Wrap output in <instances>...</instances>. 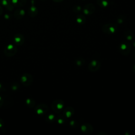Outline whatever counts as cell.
Returning <instances> with one entry per match:
<instances>
[{
    "label": "cell",
    "instance_id": "obj_5",
    "mask_svg": "<svg viewBox=\"0 0 135 135\" xmlns=\"http://www.w3.org/2000/svg\"><path fill=\"white\" fill-rule=\"evenodd\" d=\"M102 31L107 34L114 33L117 30V26L113 23H109L104 25L102 28Z\"/></svg>",
    "mask_w": 135,
    "mask_h": 135
},
{
    "label": "cell",
    "instance_id": "obj_19",
    "mask_svg": "<svg viewBox=\"0 0 135 135\" xmlns=\"http://www.w3.org/2000/svg\"><path fill=\"white\" fill-rule=\"evenodd\" d=\"M20 12H18V11H16L15 13V17L17 18H22L23 16H24V11H23V10H20Z\"/></svg>",
    "mask_w": 135,
    "mask_h": 135
},
{
    "label": "cell",
    "instance_id": "obj_13",
    "mask_svg": "<svg viewBox=\"0 0 135 135\" xmlns=\"http://www.w3.org/2000/svg\"><path fill=\"white\" fill-rule=\"evenodd\" d=\"M26 104L30 108H33L35 105V101L32 98H27L25 101Z\"/></svg>",
    "mask_w": 135,
    "mask_h": 135
},
{
    "label": "cell",
    "instance_id": "obj_21",
    "mask_svg": "<svg viewBox=\"0 0 135 135\" xmlns=\"http://www.w3.org/2000/svg\"><path fill=\"white\" fill-rule=\"evenodd\" d=\"M4 125V121H3V120L0 118V128H1L2 127H3Z\"/></svg>",
    "mask_w": 135,
    "mask_h": 135
},
{
    "label": "cell",
    "instance_id": "obj_9",
    "mask_svg": "<svg viewBox=\"0 0 135 135\" xmlns=\"http://www.w3.org/2000/svg\"><path fill=\"white\" fill-rule=\"evenodd\" d=\"M81 129L85 134H91L93 131V127L89 123H83L81 126Z\"/></svg>",
    "mask_w": 135,
    "mask_h": 135
},
{
    "label": "cell",
    "instance_id": "obj_7",
    "mask_svg": "<svg viewBox=\"0 0 135 135\" xmlns=\"http://www.w3.org/2000/svg\"><path fill=\"white\" fill-rule=\"evenodd\" d=\"M101 66V63L97 60H92L88 65V69L91 72L97 71Z\"/></svg>",
    "mask_w": 135,
    "mask_h": 135
},
{
    "label": "cell",
    "instance_id": "obj_27",
    "mask_svg": "<svg viewBox=\"0 0 135 135\" xmlns=\"http://www.w3.org/2000/svg\"><path fill=\"white\" fill-rule=\"evenodd\" d=\"M133 57L135 58V51L134 52V54H133Z\"/></svg>",
    "mask_w": 135,
    "mask_h": 135
},
{
    "label": "cell",
    "instance_id": "obj_12",
    "mask_svg": "<svg viewBox=\"0 0 135 135\" xmlns=\"http://www.w3.org/2000/svg\"><path fill=\"white\" fill-rule=\"evenodd\" d=\"M123 35H124V36L126 37V38L129 41L132 40L134 37V34L133 32L129 30L124 31Z\"/></svg>",
    "mask_w": 135,
    "mask_h": 135
},
{
    "label": "cell",
    "instance_id": "obj_2",
    "mask_svg": "<svg viewBox=\"0 0 135 135\" xmlns=\"http://www.w3.org/2000/svg\"><path fill=\"white\" fill-rule=\"evenodd\" d=\"M131 49V45L128 42H121L119 46V50L120 53L124 56L129 54Z\"/></svg>",
    "mask_w": 135,
    "mask_h": 135
},
{
    "label": "cell",
    "instance_id": "obj_8",
    "mask_svg": "<svg viewBox=\"0 0 135 135\" xmlns=\"http://www.w3.org/2000/svg\"><path fill=\"white\" fill-rule=\"evenodd\" d=\"M13 42L15 45L21 46L25 42V38L21 34H16L13 37Z\"/></svg>",
    "mask_w": 135,
    "mask_h": 135
},
{
    "label": "cell",
    "instance_id": "obj_18",
    "mask_svg": "<svg viewBox=\"0 0 135 135\" xmlns=\"http://www.w3.org/2000/svg\"><path fill=\"white\" fill-rule=\"evenodd\" d=\"M37 13V11L35 7H32L31 8H30V9H29L28 14H29V15H30L31 17H34L36 16Z\"/></svg>",
    "mask_w": 135,
    "mask_h": 135
},
{
    "label": "cell",
    "instance_id": "obj_17",
    "mask_svg": "<svg viewBox=\"0 0 135 135\" xmlns=\"http://www.w3.org/2000/svg\"><path fill=\"white\" fill-rule=\"evenodd\" d=\"M85 63V60L82 57H78L75 60V64L78 66H82Z\"/></svg>",
    "mask_w": 135,
    "mask_h": 135
},
{
    "label": "cell",
    "instance_id": "obj_23",
    "mask_svg": "<svg viewBox=\"0 0 135 135\" xmlns=\"http://www.w3.org/2000/svg\"><path fill=\"white\" fill-rule=\"evenodd\" d=\"M4 90V88H3V85L0 83V92L3 91Z\"/></svg>",
    "mask_w": 135,
    "mask_h": 135
},
{
    "label": "cell",
    "instance_id": "obj_1",
    "mask_svg": "<svg viewBox=\"0 0 135 135\" xmlns=\"http://www.w3.org/2000/svg\"><path fill=\"white\" fill-rule=\"evenodd\" d=\"M64 102L61 99H56L52 102L51 104V108L52 110L57 114L60 113L63 109Z\"/></svg>",
    "mask_w": 135,
    "mask_h": 135
},
{
    "label": "cell",
    "instance_id": "obj_16",
    "mask_svg": "<svg viewBox=\"0 0 135 135\" xmlns=\"http://www.w3.org/2000/svg\"><path fill=\"white\" fill-rule=\"evenodd\" d=\"M66 118L62 114V115H59L56 118L57 122L60 124L64 123L66 122Z\"/></svg>",
    "mask_w": 135,
    "mask_h": 135
},
{
    "label": "cell",
    "instance_id": "obj_24",
    "mask_svg": "<svg viewBox=\"0 0 135 135\" xmlns=\"http://www.w3.org/2000/svg\"><path fill=\"white\" fill-rule=\"evenodd\" d=\"M133 72L135 73V64H134V65L133 66Z\"/></svg>",
    "mask_w": 135,
    "mask_h": 135
},
{
    "label": "cell",
    "instance_id": "obj_3",
    "mask_svg": "<svg viewBox=\"0 0 135 135\" xmlns=\"http://www.w3.org/2000/svg\"><path fill=\"white\" fill-rule=\"evenodd\" d=\"M17 52V48L16 45H13L12 44L7 45L4 50V53L5 56L8 57L13 56L16 54Z\"/></svg>",
    "mask_w": 135,
    "mask_h": 135
},
{
    "label": "cell",
    "instance_id": "obj_11",
    "mask_svg": "<svg viewBox=\"0 0 135 135\" xmlns=\"http://www.w3.org/2000/svg\"><path fill=\"white\" fill-rule=\"evenodd\" d=\"M95 10V8L94 6L92 4H88L86 5L84 8V13L86 15L92 14Z\"/></svg>",
    "mask_w": 135,
    "mask_h": 135
},
{
    "label": "cell",
    "instance_id": "obj_15",
    "mask_svg": "<svg viewBox=\"0 0 135 135\" xmlns=\"http://www.w3.org/2000/svg\"><path fill=\"white\" fill-rule=\"evenodd\" d=\"M86 18L85 17L82 15H79L77 16L76 18V22L80 24H83L85 22Z\"/></svg>",
    "mask_w": 135,
    "mask_h": 135
},
{
    "label": "cell",
    "instance_id": "obj_10",
    "mask_svg": "<svg viewBox=\"0 0 135 135\" xmlns=\"http://www.w3.org/2000/svg\"><path fill=\"white\" fill-rule=\"evenodd\" d=\"M74 113V109L71 106L66 107L63 112V115L66 118H71Z\"/></svg>",
    "mask_w": 135,
    "mask_h": 135
},
{
    "label": "cell",
    "instance_id": "obj_26",
    "mask_svg": "<svg viewBox=\"0 0 135 135\" xmlns=\"http://www.w3.org/2000/svg\"><path fill=\"white\" fill-rule=\"evenodd\" d=\"M133 46L135 47V41L133 43Z\"/></svg>",
    "mask_w": 135,
    "mask_h": 135
},
{
    "label": "cell",
    "instance_id": "obj_20",
    "mask_svg": "<svg viewBox=\"0 0 135 135\" xmlns=\"http://www.w3.org/2000/svg\"><path fill=\"white\" fill-rule=\"evenodd\" d=\"M69 124H70V126L71 127H72V128H77V127L79 126V123H78V122L74 120H71V121L70 122Z\"/></svg>",
    "mask_w": 135,
    "mask_h": 135
},
{
    "label": "cell",
    "instance_id": "obj_22",
    "mask_svg": "<svg viewBox=\"0 0 135 135\" xmlns=\"http://www.w3.org/2000/svg\"><path fill=\"white\" fill-rule=\"evenodd\" d=\"M3 100L2 98V97L0 96V108L3 105Z\"/></svg>",
    "mask_w": 135,
    "mask_h": 135
},
{
    "label": "cell",
    "instance_id": "obj_6",
    "mask_svg": "<svg viewBox=\"0 0 135 135\" xmlns=\"http://www.w3.org/2000/svg\"><path fill=\"white\" fill-rule=\"evenodd\" d=\"M49 110V108L47 105L45 104H40L36 106L35 108V111L38 114L43 115L45 114Z\"/></svg>",
    "mask_w": 135,
    "mask_h": 135
},
{
    "label": "cell",
    "instance_id": "obj_4",
    "mask_svg": "<svg viewBox=\"0 0 135 135\" xmlns=\"http://www.w3.org/2000/svg\"><path fill=\"white\" fill-rule=\"evenodd\" d=\"M33 81V78L31 74L28 73H25L21 77V82L25 86H30Z\"/></svg>",
    "mask_w": 135,
    "mask_h": 135
},
{
    "label": "cell",
    "instance_id": "obj_14",
    "mask_svg": "<svg viewBox=\"0 0 135 135\" xmlns=\"http://www.w3.org/2000/svg\"><path fill=\"white\" fill-rule=\"evenodd\" d=\"M56 118L55 116V115H54L53 114H48L46 117V121L47 122H50V123H52L53 122L55 121V120H56Z\"/></svg>",
    "mask_w": 135,
    "mask_h": 135
},
{
    "label": "cell",
    "instance_id": "obj_25",
    "mask_svg": "<svg viewBox=\"0 0 135 135\" xmlns=\"http://www.w3.org/2000/svg\"><path fill=\"white\" fill-rule=\"evenodd\" d=\"M53 1H55V2H61V1H62V0H53Z\"/></svg>",
    "mask_w": 135,
    "mask_h": 135
}]
</instances>
